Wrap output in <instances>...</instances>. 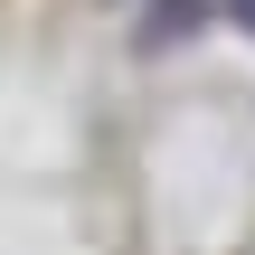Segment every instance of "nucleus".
Segmentation results:
<instances>
[{
    "mask_svg": "<svg viewBox=\"0 0 255 255\" xmlns=\"http://www.w3.org/2000/svg\"><path fill=\"white\" fill-rule=\"evenodd\" d=\"M199 19H208V0H151V47L161 38H199Z\"/></svg>",
    "mask_w": 255,
    "mask_h": 255,
    "instance_id": "f257e3e1",
    "label": "nucleus"
},
{
    "mask_svg": "<svg viewBox=\"0 0 255 255\" xmlns=\"http://www.w3.org/2000/svg\"><path fill=\"white\" fill-rule=\"evenodd\" d=\"M227 9H237V19H246V28H255V0H227Z\"/></svg>",
    "mask_w": 255,
    "mask_h": 255,
    "instance_id": "f03ea898",
    "label": "nucleus"
}]
</instances>
